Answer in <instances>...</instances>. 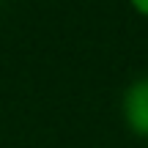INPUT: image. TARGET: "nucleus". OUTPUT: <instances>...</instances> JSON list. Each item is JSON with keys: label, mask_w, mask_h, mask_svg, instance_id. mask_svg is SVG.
Returning a JSON list of instances; mask_svg holds the SVG:
<instances>
[{"label": "nucleus", "mask_w": 148, "mask_h": 148, "mask_svg": "<svg viewBox=\"0 0 148 148\" xmlns=\"http://www.w3.org/2000/svg\"><path fill=\"white\" fill-rule=\"evenodd\" d=\"M129 5H132V11L137 16H145L148 19V0H129Z\"/></svg>", "instance_id": "2"}, {"label": "nucleus", "mask_w": 148, "mask_h": 148, "mask_svg": "<svg viewBox=\"0 0 148 148\" xmlns=\"http://www.w3.org/2000/svg\"><path fill=\"white\" fill-rule=\"evenodd\" d=\"M121 115L134 137L148 140V74H140L121 93Z\"/></svg>", "instance_id": "1"}]
</instances>
